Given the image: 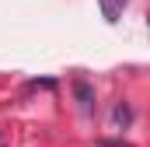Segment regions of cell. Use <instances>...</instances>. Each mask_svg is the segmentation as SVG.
<instances>
[{
  "label": "cell",
  "instance_id": "6da1fadb",
  "mask_svg": "<svg viewBox=\"0 0 150 147\" xmlns=\"http://www.w3.org/2000/svg\"><path fill=\"white\" fill-rule=\"evenodd\" d=\"M98 4H101V14H105L108 25H115L122 18V11H126V0H98Z\"/></svg>",
  "mask_w": 150,
  "mask_h": 147
},
{
  "label": "cell",
  "instance_id": "7a4b0ae2",
  "mask_svg": "<svg viewBox=\"0 0 150 147\" xmlns=\"http://www.w3.org/2000/svg\"><path fill=\"white\" fill-rule=\"evenodd\" d=\"M74 91H77V98H80V109H84V112L94 109V91H91L87 81H74Z\"/></svg>",
  "mask_w": 150,
  "mask_h": 147
},
{
  "label": "cell",
  "instance_id": "3957f363",
  "mask_svg": "<svg viewBox=\"0 0 150 147\" xmlns=\"http://www.w3.org/2000/svg\"><path fill=\"white\" fill-rule=\"evenodd\" d=\"M129 119H133V112H129V105H126V102H122V105H115V123L129 126Z\"/></svg>",
  "mask_w": 150,
  "mask_h": 147
},
{
  "label": "cell",
  "instance_id": "277c9868",
  "mask_svg": "<svg viewBox=\"0 0 150 147\" xmlns=\"http://www.w3.org/2000/svg\"><path fill=\"white\" fill-rule=\"evenodd\" d=\"M105 147H133V144H126V140H122V144H119V140H105Z\"/></svg>",
  "mask_w": 150,
  "mask_h": 147
}]
</instances>
